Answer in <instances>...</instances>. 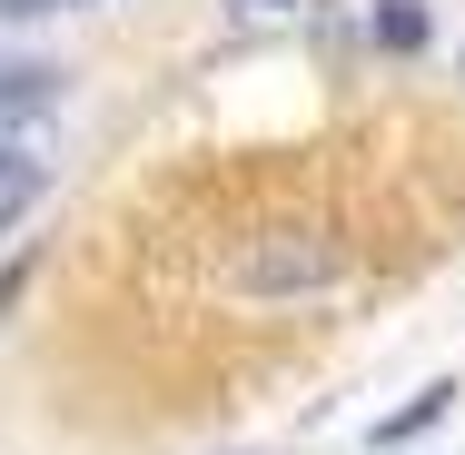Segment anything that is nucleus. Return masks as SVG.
<instances>
[{"instance_id":"7","label":"nucleus","mask_w":465,"mask_h":455,"mask_svg":"<svg viewBox=\"0 0 465 455\" xmlns=\"http://www.w3.org/2000/svg\"><path fill=\"white\" fill-rule=\"evenodd\" d=\"M248 10H297V0H248Z\"/></svg>"},{"instance_id":"3","label":"nucleus","mask_w":465,"mask_h":455,"mask_svg":"<svg viewBox=\"0 0 465 455\" xmlns=\"http://www.w3.org/2000/svg\"><path fill=\"white\" fill-rule=\"evenodd\" d=\"M40 198H50V159H40L30 139H0V238H10Z\"/></svg>"},{"instance_id":"6","label":"nucleus","mask_w":465,"mask_h":455,"mask_svg":"<svg viewBox=\"0 0 465 455\" xmlns=\"http://www.w3.org/2000/svg\"><path fill=\"white\" fill-rule=\"evenodd\" d=\"M20 287H30V258H10V268H0V317L20 307Z\"/></svg>"},{"instance_id":"1","label":"nucleus","mask_w":465,"mask_h":455,"mask_svg":"<svg viewBox=\"0 0 465 455\" xmlns=\"http://www.w3.org/2000/svg\"><path fill=\"white\" fill-rule=\"evenodd\" d=\"M218 277H228L238 297H327V287L347 277V258H337V238L278 228V238H248V248H238Z\"/></svg>"},{"instance_id":"2","label":"nucleus","mask_w":465,"mask_h":455,"mask_svg":"<svg viewBox=\"0 0 465 455\" xmlns=\"http://www.w3.org/2000/svg\"><path fill=\"white\" fill-rule=\"evenodd\" d=\"M456 396H465V376H426V386H416V396H406L396 416H376V426H367V446H376V455L416 446L426 426H446V416H456Z\"/></svg>"},{"instance_id":"5","label":"nucleus","mask_w":465,"mask_h":455,"mask_svg":"<svg viewBox=\"0 0 465 455\" xmlns=\"http://www.w3.org/2000/svg\"><path fill=\"white\" fill-rule=\"evenodd\" d=\"M50 99H60V70H50V60H10V70H0V109H10V119H30V109H50Z\"/></svg>"},{"instance_id":"4","label":"nucleus","mask_w":465,"mask_h":455,"mask_svg":"<svg viewBox=\"0 0 465 455\" xmlns=\"http://www.w3.org/2000/svg\"><path fill=\"white\" fill-rule=\"evenodd\" d=\"M426 30H436V20H426V0H376V10H367V40H376V50H396V60H416V50H426Z\"/></svg>"}]
</instances>
